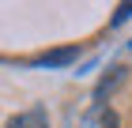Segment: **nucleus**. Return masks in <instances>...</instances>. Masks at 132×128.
<instances>
[{
    "label": "nucleus",
    "instance_id": "nucleus-3",
    "mask_svg": "<svg viewBox=\"0 0 132 128\" xmlns=\"http://www.w3.org/2000/svg\"><path fill=\"white\" fill-rule=\"evenodd\" d=\"M121 79H125V68H121V64H113V68L106 72V79L98 83V90H94V102H106V98H110V90L121 87Z\"/></svg>",
    "mask_w": 132,
    "mask_h": 128
},
{
    "label": "nucleus",
    "instance_id": "nucleus-4",
    "mask_svg": "<svg viewBox=\"0 0 132 128\" xmlns=\"http://www.w3.org/2000/svg\"><path fill=\"white\" fill-rule=\"evenodd\" d=\"M79 57L76 49H49V53H42L38 64H45V68H57V64H72V60Z\"/></svg>",
    "mask_w": 132,
    "mask_h": 128
},
{
    "label": "nucleus",
    "instance_id": "nucleus-1",
    "mask_svg": "<svg viewBox=\"0 0 132 128\" xmlns=\"http://www.w3.org/2000/svg\"><path fill=\"white\" fill-rule=\"evenodd\" d=\"M79 128H117V113H113L106 102H94V106L83 113Z\"/></svg>",
    "mask_w": 132,
    "mask_h": 128
},
{
    "label": "nucleus",
    "instance_id": "nucleus-2",
    "mask_svg": "<svg viewBox=\"0 0 132 128\" xmlns=\"http://www.w3.org/2000/svg\"><path fill=\"white\" fill-rule=\"evenodd\" d=\"M4 128H49V117H45V109H27L19 117H11Z\"/></svg>",
    "mask_w": 132,
    "mask_h": 128
},
{
    "label": "nucleus",
    "instance_id": "nucleus-5",
    "mask_svg": "<svg viewBox=\"0 0 132 128\" xmlns=\"http://www.w3.org/2000/svg\"><path fill=\"white\" fill-rule=\"evenodd\" d=\"M128 15H132V4H121V8L113 11V27H117V23H125Z\"/></svg>",
    "mask_w": 132,
    "mask_h": 128
}]
</instances>
